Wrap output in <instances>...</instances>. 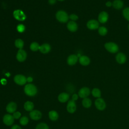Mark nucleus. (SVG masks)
Listing matches in <instances>:
<instances>
[{"label":"nucleus","mask_w":129,"mask_h":129,"mask_svg":"<svg viewBox=\"0 0 129 129\" xmlns=\"http://www.w3.org/2000/svg\"><path fill=\"white\" fill-rule=\"evenodd\" d=\"M67 28L71 32H75L78 29V25L75 21H70L67 24Z\"/></svg>","instance_id":"f3484780"},{"label":"nucleus","mask_w":129,"mask_h":129,"mask_svg":"<svg viewBox=\"0 0 129 129\" xmlns=\"http://www.w3.org/2000/svg\"><path fill=\"white\" fill-rule=\"evenodd\" d=\"M78 59V57L76 54H71L67 58V63L70 66L75 64Z\"/></svg>","instance_id":"4468645a"},{"label":"nucleus","mask_w":129,"mask_h":129,"mask_svg":"<svg viewBox=\"0 0 129 129\" xmlns=\"http://www.w3.org/2000/svg\"><path fill=\"white\" fill-rule=\"evenodd\" d=\"M77 109L76 104L75 101L73 100H70L68 101L67 105V111L71 113H74Z\"/></svg>","instance_id":"9d476101"},{"label":"nucleus","mask_w":129,"mask_h":129,"mask_svg":"<svg viewBox=\"0 0 129 129\" xmlns=\"http://www.w3.org/2000/svg\"><path fill=\"white\" fill-rule=\"evenodd\" d=\"M55 17L57 21L63 23H66L69 19V17L67 12L63 10L57 11L55 14Z\"/></svg>","instance_id":"f03ea898"},{"label":"nucleus","mask_w":129,"mask_h":129,"mask_svg":"<svg viewBox=\"0 0 129 129\" xmlns=\"http://www.w3.org/2000/svg\"><path fill=\"white\" fill-rule=\"evenodd\" d=\"M29 116L32 119L37 120L41 118L42 113L40 111L38 110H33L32 111H30Z\"/></svg>","instance_id":"9b49d317"},{"label":"nucleus","mask_w":129,"mask_h":129,"mask_svg":"<svg viewBox=\"0 0 129 129\" xmlns=\"http://www.w3.org/2000/svg\"><path fill=\"white\" fill-rule=\"evenodd\" d=\"M35 129H49V127L46 123L41 122L37 125Z\"/></svg>","instance_id":"c85d7f7f"},{"label":"nucleus","mask_w":129,"mask_h":129,"mask_svg":"<svg viewBox=\"0 0 129 129\" xmlns=\"http://www.w3.org/2000/svg\"><path fill=\"white\" fill-rule=\"evenodd\" d=\"M99 23L95 20H91L87 23V26L90 30H95L99 27Z\"/></svg>","instance_id":"f8f14e48"},{"label":"nucleus","mask_w":129,"mask_h":129,"mask_svg":"<svg viewBox=\"0 0 129 129\" xmlns=\"http://www.w3.org/2000/svg\"><path fill=\"white\" fill-rule=\"evenodd\" d=\"M128 29H129V25H128Z\"/></svg>","instance_id":"a19ab883"},{"label":"nucleus","mask_w":129,"mask_h":129,"mask_svg":"<svg viewBox=\"0 0 129 129\" xmlns=\"http://www.w3.org/2000/svg\"><path fill=\"white\" fill-rule=\"evenodd\" d=\"M123 15L124 17L128 21H129V8H125L122 12Z\"/></svg>","instance_id":"7c9ffc66"},{"label":"nucleus","mask_w":129,"mask_h":129,"mask_svg":"<svg viewBox=\"0 0 129 129\" xmlns=\"http://www.w3.org/2000/svg\"><path fill=\"white\" fill-rule=\"evenodd\" d=\"M29 122V119L27 116H23L20 119V123L22 125H26Z\"/></svg>","instance_id":"cd10ccee"},{"label":"nucleus","mask_w":129,"mask_h":129,"mask_svg":"<svg viewBox=\"0 0 129 129\" xmlns=\"http://www.w3.org/2000/svg\"><path fill=\"white\" fill-rule=\"evenodd\" d=\"M39 44L36 42H33L31 43L30 45V49L33 51H36L39 49L40 47Z\"/></svg>","instance_id":"bb28decb"},{"label":"nucleus","mask_w":129,"mask_h":129,"mask_svg":"<svg viewBox=\"0 0 129 129\" xmlns=\"http://www.w3.org/2000/svg\"><path fill=\"white\" fill-rule=\"evenodd\" d=\"M51 50V46L48 43H44L40 46L39 50L43 54H46L49 52Z\"/></svg>","instance_id":"2eb2a0df"},{"label":"nucleus","mask_w":129,"mask_h":129,"mask_svg":"<svg viewBox=\"0 0 129 129\" xmlns=\"http://www.w3.org/2000/svg\"><path fill=\"white\" fill-rule=\"evenodd\" d=\"M58 1H60V2H62V1H64V0H58Z\"/></svg>","instance_id":"ea45409f"},{"label":"nucleus","mask_w":129,"mask_h":129,"mask_svg":"<svg viewBox=\"0 0 129 129\" xmlns=\"http://www.w3.org/2000/svg\"><path fill=\"white\" fill-rule=\"evenodd\" d=\"M126 59V56L123 53H118L116 55V60L120 64L124 63Z\"/></svg>","instance_id":"6ab92c4d"},{"label":"nucleus","mask_w":129,"mask_h":129,"mask_svg":"<svg viewBox=\"0 0 129 129\" xmlns=\"http://www.w3.org/2000/svg\"><path fill=\"white\" fill-rule=\"evenodd\" d=\"M27 53L26 52L22 49H19L16 55V58L19 62H23L25 61L27 58Z\"/></svg>","instance_id":"0eeeda50"},{"label":"nucleus","mask_w":129,"mask_h":129,"mask_svg":"<svg viewBox=\"0 0 129 129\" xmlns=\"http://www.w3.org/2000/svg\"><path fill=\"white\" fill-rule=\"evenodd\" d=\"M33 81V78L31 77H28V78H27V82H32Z\"/></svg>","instance_id":"e433bc0d"},{"label":"nucleus","mask_w":129,"mask_h":129,"mask_svg":"<svg viewBox=\"0 0 129 129\" xmlns=\"http://www.w3.org/2000/svg\"><path fill=\"white\" fill-rule=\"evenodd\" d=\"M17 104L14 102H10L6 106V110L10 113H13L17 109Z\"/></svg>","instance_id":"ddd939ff"},{"label":"nucleus","mask_w":129,"mask_h":129,"mask_svg":"<svg viewBox=\"0 0 129 129\" xmlns=\"http://www.w3.org/2000/svg\"><path fill=\"white\" fill-rule=\"evenodd\" d=\"M98 32L100 35L104 36L107 33V29L105 27H100L99 28Z\"/></svg>","instance_id":"c756f323"},{"label":"nucleus","mask_w":129,"mask_h":129,"mask_svg":"<svg viewBox=\"0 0 129 129\" xmlns=\"http://www.w3.org/2000/svg\"><path fill=\"white\" fill-rule=\"evenodd\" d=\"M21 116V113L19 111H15L13 113V116L14 118V119H18Z\"/></svg>","instance_id":"473e14b6"},{"label":"nucleus","mask_w":129,"mask_h":129,"mask_svg":"<svg viewBox=\"0 0 129 129\" xmlns=\"http://www.w3.org/2000/svg\"><path fill=\"white\" fill-rule=\"evenodd\" d=\"M14 17L19 21H23L26 18L25 13L21 10H16L13 12Z\"/></svg>","instance_id":"20e7f679"},{"label":"nucleus","mask_w":129,"mask_h":129,"mask_svg":"<svg viewBox=\"0 0 129 129\" xmlns=\"http://www.w3.org/2000/svg\"><path fill=\"white\" fill-rule=\"evenodd\" d=\"M90 94V89L88 87H84L80 89L78 92V95L80 98H87Z\"/></svg>","instance_id":"6e6552de"},{"label":"nucleus","mask_w":129,"mask_h":129,"mask_svg":"<svg viewBox=\"0 0 129 129\" xmlns=\"http://www.w3.org/2000/svg\"><path fill=\"white\" fill-rule=\"evenodd\" d=\"M3 120L6 125L10 126L13 124L14 122V118L13 117V115H11L10 114H6L4 116Z\"/></svg>","instance_id":"1a4fd4ad"},{"label":"nucleus","mask_w":129,"mask_h":129,"mask_svg":"<svg viewBox=\"0 0 129 129\" xmlns=\"http://www.w3.org/2000/svg\"><path fill=\"white\" fill-rule=\"evenodd\" d=\"M79 62L82 66H87L90 62L89 58L86 55H82L79 57Z\"/></svg>","instance_id":"aec40b11"},{"label":"nucleus","mask_w":129,"mask_h":129,"mask_svg":"<svg viewBox=\"0 0 129 129\" xmlns=\"http://www.w3.org/2000/svg\"><path fill=\"white\" fill-rule=\"evenodd\" d=\"M112 6L113 8L116 9H120L123 7V2L121 0H115L113 3Z\"/></svg>","instance_id":"5701e85b"},{"label":"nucleus","mask_w":129,"mask_h":129,"mask_svg":"<svg viewBox=\"0 0 129 129\" xmlns=\"http://www.w3.org/2000/svg\"><path fill=\"white\" fill-rule=\"evenodd\" d=\"M95 105L97 109L99 110H103L106 108V103L103 99L101 98H98L95 101Z\"/></svg>","instance_id":"39448f33"},{"label":"nucleus","mask_w":129,"mask_h":129,"mask_svg":"<svg viewBox=\"0 0 129 129\" xmlns=\"http://www.w3.org/2000/svg\"><path fill=\"white\" fill-rule=\"evenodd\" d=\"M48 116L50 120L52 121H55L58 118V114L55 110L50 111L48 113Z\"/></svg>","instance_id":"4be33fe9"},{"label":"nucleus","mask_w":129,"mask_h":129,"mask_svg":"<svg viewBox=\"0 0 129 129\" xmlns=\"http://www.w3.org/2000/svg\"><path fill=\"white\" fill-rule=\"evenodd\" d=\"M24 41L21 39H20V38L17 39L15 40V46L17 48H19V49H22V48L24 46Z\"/></svg>","instance_id":"393cba45"},{"label":"nucleus","mask_w":129,"mask_h":129,"mask_svg":"<svg viewBox=\"0 0 129 129\" xmlns=\"http://www.w3.org/2000/svg\"><path fill=\"white\" fill-rule=\"evenodd\" d=\"M69 18L70 19H71L73 21H76V20H77L78 19V17L76 14H71L70 15Z\"/></svg>","instance_id":"72a5a7b5"},{"label":"nucleus","mask_w":129,"mask_h":129,"mask_svg":"<svg viewBox=\"0 0 129 129\" xmlns=\"http://www.w3.org/2000/svg\"><path fill=\"white\" fill-rule=\"evenodd\" d=\"M82 105L85 108H89L92 105V101L90 99L88 98H85L82 100Z\"/></svg>","instance_id":"b1692460"},{"label":"nucleus","mask_w":129,"mask_h":129,"mask_svg":"<svg viewBox=\"0 0 129 129\" xmlns=\"http://www.w3.org/2000/svg\"><path fill=\"white\" fill-rule=\"evenodd\" d=\"M17 31L20 33L23 32L25 30V27L23 24H19L17 27Z\"/></svg>","instance_id":"2f4dec72"},{"label":"nucleus","mask_w":129,"mask_h":129,"mask_svg":"<svg viewBox=\"0 0 129 129\" xmlns=\"http://www.w3.org/2000/svg\"><path fill=\"white\" fill-rule=\"evenodd\" d=\"M56 0H48V3L50 5H53L55 3Z\"/></svg>","instance_id":"4c0bfd02"},{"label":"nucleus","mask_w":129,"mask_h":129,"mask_svg":"<svg viewBox=\"0 0 129 129\" xmlns=\"http://www.w3.org/2000/svg\"><path fill=\"white\" fill-rule=\"evenodd\" d=\"M14 82L19 85H23L27 82V78L22 75H16L14 78Z\"/></svg>","instance_id":"423d86ee"},{"label":"nucleus","mask_w":129,"mask_h":129,"mask_svg":"<svg viewBox=\"0 0 129 129\" xmlns=\"http://www.w3.org/2000/svg\"><path fill=\"white\" fill-rule=\"evenodd\" d=\"M11 129H22L21 127L19 126L17 124H15L14 125H13L11 127Z\"/></svg>","instance_id":"c9c22d12"},{"label":"nucleus","mask_w":129,"mask_h":129,"mask_svg":"<svg viewBox=\"0 0 129 129\" xmlns=\"http://www.w3.org/2000/svg\"><path fill=\"white\" fill-rule=\"evenodd\" d=\"M108 19V15L106 12L103 11L101 12L98 16V20L99 22L101 23H104L106 22Z\"/></svg>","instance_id":"dca6fc26"},{"label":"nucleus","mask_w":129,"mask_h":129,"mask_svg":"<svg viewBox=\"0 0 129 129\" xmlns=\"http://www.w3.org/2000/svg\"><path fill=\"white\" fill-rule=\"evenodd\" d=\"M78 97H79V95H77L76 94H74L73 95V96H72V100H73L75 101L78 100Z\"/></svg>","instance_id":"f704fd0d"},{"label":"nucleus","mask_w":129,"mask_h":129,"mask_svg":"<svg viewBox=\"0 0 129 129\" xmlns=\"http://www.w3.org/2000/svg\"><path fill=\"white\" fill-rule=\"evenodd\" d=\"M69 95L66 92H62L58 96V100L60 102L64 103L67 102L69 99Z\"/></svg>","instance_id":"a211bd4d"},{"label":"nucleus","mask_w":129,"mask_h":129,"mask_svg":"<svg viewBox=\"0 0 129 129\" xmlns=\"http://www.w3.org/2000/svg\"><path fill=\"white\" fill-rule=\"evenodd\" d=\"M25 93L29 96H34L37 93V87L32 84H26L24 87Z\"/></svg>","instance_id":"f257e3e1"},{"label":"nucleus","mask_w":129,"mask_h":129,"mask_svg":"<svg viewBox=\"0 0 129 129\" xmlns=\"http://www.w3.org/2000/svg\"><path fill=\"white\" fill-rule=\"evenodd\" d=\"M34 107V105L33 102L28 101H26L24 105V109L27 111H31L33 110Z\"/></svg>","instance_id":"412c9836"},{"label":"nucleus","mask_w":129,"mask_h":129,"mask_svg":"<svg viewBox=\"0 0 129 129\" xmlns=\"http://www.w3.org/2000/svg\"><path fill=\"white\" fill-rule=\"evenodd\" d=\"M112 5V4L110 2H107L106 3V6L107 7H110L111 6V5Z\"/></svg>","instance_id":"58836bf2"},{"label":"nucleus","mask_w":129,"mask_h":129,"mask_svg":"<svg viewBox=\"0 0 129 129\" xmlns=\"http://www.w3.org/2000/svg\"><path fill=\"white\" fill-rule=\"evenodd\" d=\"M105 48L111 53H115L118 50V47L116 44L113 42H107L104 45Z\"/></svg>","instance_id":"7ed1b4c3"},{"label":"nucleus","mask_w":129,"mask_h":129,"mask_svg":"<svg viewBox=\"0 0 129 129\" xmlns=\"http://www.w3.org/2000/svg\"><path fill=\"white\" fill-rule=\"evenodd\" d=\"M91 93L94 97H96L97 98H100L101 95L100 90L98 88H95L93 89V90H92Z\"/></svg>","instance_id":"a878e982"}]
</instances>
